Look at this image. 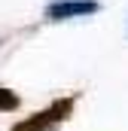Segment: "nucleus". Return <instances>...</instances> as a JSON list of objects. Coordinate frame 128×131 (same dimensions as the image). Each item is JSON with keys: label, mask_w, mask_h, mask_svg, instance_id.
<instances>
[{"label": "nucleus", "mask_w": 128, "mask_h": 131, "mask_svg": "<svg viewBox=\"0 0 128 131\" xmlns=\"http://www.w3.org/2000/svg\"><path fill=\"white\" fill-rule=\"evenodd\" d=\"M98 0H58L52 6H46V18L52 21H64V18H82V15H92L98 12Z\"/></svg>", "instance_id": "1"}, {"label": "nucleus", "mask_w": 128, "mask_h": 131, "mask_svg": "<svg viewBox=\"0 0 128 131\" xmlns=\"http://www.w3.org/2000/svg\"><path fill=\"white\" fill-rule=\"evenodd\" d=\"M12 107H15V95L0 92V110H12Z\"/></svg>", "instance_id": "2"}]
</instances>
